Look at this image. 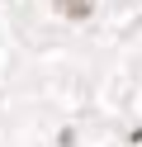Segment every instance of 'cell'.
Segmentation results:
<instances>
[{"mask_svg": "<svg viewBox=\"0 0 142 147\" xmlns=\"http://www.w3.org/2000/svg\"><path fill=\"white\" fill-rule=\"evenodd\" d=\"M90 5H95V0H57V10L71 14V19H85V14H90Z\"/></svg>", "mask_w": 142, "mask_h": 147, "instance_id": "cell-1", "label": "cell"}]
</instances>
